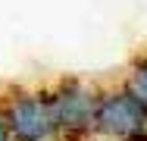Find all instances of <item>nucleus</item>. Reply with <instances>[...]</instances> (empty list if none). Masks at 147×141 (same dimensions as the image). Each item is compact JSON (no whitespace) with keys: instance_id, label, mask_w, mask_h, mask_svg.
<instances>
[{"instance_id":"7ed1b4c3","label":"nucleus","mask_w":147,"mask_h":141,"mask_svg":"<svg viewBox=\"0 0 147 141\" xmlns=\"http://www.w3.org/2000/svg\"><path fill=\"white\" fill-rule=\"evenodd\" d=\"M13 141H53V119L44 88H16L0 100Z\"/></svg>"},{"instance_id":"20e7f679","label":"nucleus","mask_w":147,"mask_h":141,"mask_svg":"<svg viewBox=\"0 0 147 141\" xmlns=\"http://www.w3.org/2000/svg\"><path fill=\"white\" fill-rule=\"evenodd\" d=\"M122 82L128 85L141 100L147 104V54H141V56H135L131 63H128V69H125V79Z\"/></svg>"},{"instance_id":"f03ea898","label":"nucleus","mask_w":147,"mask_h":141,"mask_svg":"<svg viewBox=\"0 0 147 141\" xmlns=\"http://www.w3.org/2000/svg\"><path fill=\"white\" fill-rule=\"evenodd\" d=\"M94 135L119 141H147V104L125 82L100 88Z\"/></svg>"},{"instance_id":"39448f33","label":"nucleus","mask_w":147,"mask_h":141,"mask_svg":"<svg viewBox=\"0 0 147 141\" xmlns=\"http://www.w3.org/2000/svg\"><path fill=\"white\" fill-rule=\"evenodd\" d=\"M0 141H13L9 138V129H6V119H3V110H0Z\"/></svg>"},{"instance_id":"423d86ee","label":"nucleus","mask_w":147,"mask_h":141,"mask_svg":"<svg viewBox=\"0 0 147 141\" xmlns=\"http://www.w3.org/2000/svg\"><path fill=\"white\" fill-rule=\"evenodd\" d=\"M103 141H119V138H103Z\"/></svg>"},{"instance_id":"f257e3e1","label":"nucleus","mask_w":147,"mask_h":141,"mask_svg":"<svg viewBox=\"0 0 147 141\" xmlns=\"http://www.w3.org/2000/svg\"><path fill=\"white\" fill-rule=\"evenodd\" d=\"M44 94L53 119V141H88L94 135L100 85H88L82 79H59L44 88Z\"/></svg>"}]
</instances>
